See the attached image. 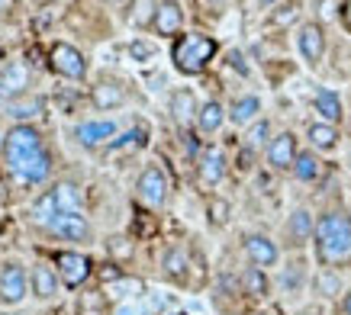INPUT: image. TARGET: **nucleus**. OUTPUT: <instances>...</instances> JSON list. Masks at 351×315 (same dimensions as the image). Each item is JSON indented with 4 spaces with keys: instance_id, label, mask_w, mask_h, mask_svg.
<instances>
[{
    "instance_id": "21",
    "label": "nucleus",
    "mask_w": 351,
    "mask_h": 315,
    "mask_svg": "<svg viewBox=\"0 0 351 315\" xmlns=\"http://www.w3.org/2000/svg\"><path fill=\"white\" fill-rule=\"evenodd\" d=\"M226 119V110L219 100H206V103L200 106V113H197V126H200V132H206V136H213L216 129L223 126Z\"/></svg>"
},
{
    "instance_id": "30",
    "label": "nucleus",
    "mask_w": 351,
    "mask_h": 315,
    "mask_svg": "<svg viewBox=\"0 0 351 315\" xmlns=\"http://www.w3.org/2000/svg\"><path fill=\"white\" fill-rule=\"evenodd\" d=\"M55 193V203H58V212H81V197L71 184H58L52 190Z\"/></svg>"
},
{
    "instance_id": "41",
    "label": "nucleus",
    "mask_w": 351,
    "mask_h": 315,
    "mask_svg": "<svg viewBox=\"0 0 351 315\" xmlns=\"http://www.w3.org/2000/svg\"><path fill=\"white\" fill-rule=\"evenodd\" d=\"M117 315H136V312H132L129 305H119V309H117Z\"/></svg>"
},
{
    "instance_id": "38",
    "label": "nucleus",
    "mask_w": 351,
    "mask_h": 315,
    "mask_svg": "<svg viewBox=\"0 0 351 315\" xmlns=\"http://www.w3.org/2000/svg\"><path fill=\"white\" fill-rule=\"evenodd\" d=\"M184 145H187V151H191V155H197V136H193V132H187V136H184Z\"/></svg>"
},
{
    "instance_id": "17",
    "label": "nucleus",
    "mask_w": 351,
    "mask_h": 315,
    "mask_svg": "<svg viewBox=\"0 0 351 315\" xmlns=\"http://www.w3.org/2000/svg\"><path fill=\"white\" fill-rule=\"evenodd\" d=\"M200 106H197V97H193L191 87H181L171 94V116L181 123V126H191V119H197Z\"/></svg>"
},
{
    "instance_id": "13",
    "label": "nucleus",
    "mask_w": 351,
    "mask_h": 315,
    "mask_svg": "<svg viewBox=\"0 0 351 315\" xmlns=\"http://www.w3.org/2000/svg\"><path fill=\"white\" fill-rule=\"evenodd\" d=\"M29 87V71L23 62L7 64V71L0 74V100H16V97L26 94Z\"/></svg>"
},
{
    "instance_id": "34",
    "label": "nucleus",
    "mask_w": 351,
    "mask_h": 315,
    "mask_svg": "<svg viewBox=\"0 0 351 315\" xmlns=\"http://www.w3.org/2000/svg\"><path fill=\"white\" fill-rule=\"evenodd\" d=\"M297 13H300L297 3H287V7H284V13H277V16H274V23H277V26H284V23L297 20Z\"/></svg>"
},
{
    "instance_id": "8",
    "label": "nucleus",
    "mask_w": 351,
    "mask_h": 315,
    "mask_svg": "<svg viewBox=\"0 0 351 315\" xmlns=\"http://www.w3.org/2000/svg\"><path fill=\"white\" fill-rule=\"evenodd\" d=\"M45 229L55 231V235H62V238H68V242H87V238H90V225H87V219L81 212H58Z\"/></svg>"
},
{
    "instance_id": "36",
    "label": "nucleus",
    "mask_w": 351,
    "mask_h": 315,
    "mask_svg": "<svg viewBox=\"0 0 351 315\" xmlns=\"http://www.w3.org/2000/svg\"><path fill=\"white\" fill-rule=\"evenodd\" d=\"M145 309H149V312H161V309H165V299H161V296H149V305H145Z\"/></svg>"
},
{
    "instance_id": "22",
    "label": "nucleus",
    "mask_w": 351,
    "mask_h": 315,
    "mask_svg": "<svg viewBox=\"0 0 351 315\" xmlns=\"http://www.w3.org/2000/svg\"><path fill=\"white\" fill-rule=\"evenodd\" d=\"M155 16H158V0H132L129 3V23L136 29L155 26Z\"/></svg>"
},
{
    "instance_id": "26",
    "label": "nucleus",
    "mask_w": 351,
    "mask_h": 315,
    "mask_svg": "<svg viewBox=\"0 0 351 315\" xmlns=\"http://www.w3.org/2000/svg\"><path fill=\"white\" fill-rule=\"evenodd\" d=\"M55 273L49 270V267H45V264H36V267H32V290H36V296H39V299H52L55 296Z\"/></svg>"
},
{
    "instance_id": "12",
    "label": "nucleus",
    "mask_w": 351,
    "mask_h": 315,
    "mask_svg": "<svg viewBox=\"0 0 351 315\" xmlns=\"http://www.w3.org/2000/svg\"><path fill=\"white\" fill-rule=\"evenodd\" d=\"M197 174H200V184L206 190H213L223 184L226 177V158L223 151H216V148H206L200 155V164H197Z\"/></svg>"
},
{
    "instance_id": "42",
    "label": "nucleus",
    "mask_w": 351,
    "mask_h": 315,
    "mask_svg": "<svg viewBox=\"0 0 351 315\" xmlns=\"http://www.w3.org/2000/svg\"><path fill=\"white\" fill-rule=\"evenodd\" d=\"M13 0H0V10H7V7H10Z\"/></svg>"
},
{
    "instance_id": "39",
    "label": "nucleus",
    "mask_w": 351,
    "mask_h": 315,
    "mask_svg": "<svg viewBox=\"0 0 351 315\" xmlns=\"http://www.w3.org/2000/svg\"><path fill=\"white\" fill-rule=\"evenodd\" d=\"M341 312L345 315H351V290L345 293V299H341Z\"/></svg>"
},
{
    "instance_id": "3",
    "label": "nucleus",
    "mask_w": 351,
    "mask_h": 315,
    "mask_svg": "<svg viewBox=\"0 0 351 315\" xmlns=\"http://www.w3.org/2000/svg\"><path fill=\"white\" fill-rule=\"evenodd\" d=\"M36 151H43V136L32 126H13L3 138V161H20Z\"/></svg>"
},
{
    "instance_id": "1",
    "label": "nucleus",
    "mask_w": 351,
    "mask_h": 315,
    "mask_svg": "<svg viewBox=\"0 0 351 315\" xmlns=\"http://www.w3.org/2000/svg\"><path fill=\"white\" fill-rule=\"evenodd\" d=\"M316 257L326 267H345L351 264V216L345 212H326L316 222Z\"/></svg>"
},
{
    "instance_id": "33",
    "label": "nucleus",
    "mask_w": 351,
    "mask_h": 315,
    "mask_svg": "<svg viewBox=\"0 0 351 315\" xmlns=\"http://www.w3.org/2000/svg\"><path fill=\"white\" fill-rule=\"evenodd\" d=\"M152 52H155V49H152V45H145V42H132V45H129V55H132L136 62H149Z\"/></svg>"
},
{
    "instance_id": "31",
    "label": "nucleus",
    "mask_w": 351,
    "mask_h": 315,
    "mask_svg": "<svg viewBox=\"0 0 351 315\" xmlns=\"http://www.w3.org/2000/svg\"><path fill=\"white\" fill-rule=\"evenodd\" d=\"M32 216H36L39 222H43V225H49V222H52L55 216H58V203H55V193H52V190H49V193H45L43 200L36 203V206H32Z\"/></svg>"
},
{
    "instance_id": "24",
    "label": "nucleus",
    "mask_w": 351,
    "mask_h": 315,
    "mask_svg": "<svg viewBox=\"0 0 351 315\" xmlns=\"http://www.w3.org/2000/svg\"><path fill=\"white\" fill-rule=\"evenodd\" d=\"M39 110H43V100H39V97H26V94L3 103V113L13 116V119H29V116H39Z\"/></svg>"
},
{
    "instance_id": "7",
    "label": "nucleus",
    "mask_w": 351,
    "mask_h": 315,
    "mask_svg": "<svg viewBox=\"0 0 351 315\" xmlns=\"http://www.w3.org/2000/svg\"><path fill=\"white\" fill-rule=\"evenodd\" d=\"M55 264H58V277H62V284L71 286V290H77V286L90 277V257H84V254L62 251L58 257H55Z\"/></svg>"
},
{
    "instance_id": "29",
    "label": "nucleus",
    "mask_w": 351,
    "mask_h": 315,
    "mask_svg": "<svg viewBox=\"0 0 351 315\" xmlns=\"http://www.w3.org/2000/svg\"><path fill=\"white\" fill-rule=\"evenodd\" d=\"M242 290L248 296H267V290H271L267 273L261 270V267H248V270L242 273Z\"/></svg>"
},
{
    "instance_id": "45",
    "label": "nucleus",
    "mask_w": 351,
    "mask_h": 315,
    "mask_svg": "<svg viewBox=\"0 0 351 315\" xmlns=\"http://www.w3.org/2000/svg\"><path fill=\"white\" fill-rule=\"evenodd\" d=\"M110 3H117V0H110Z\"/></svg>"
},
{
    "instance_id": "35",
    "label": "nucleus",
    "mask_w": 351,
    "mask_h": 315,
    "mask_svg": "<svg viewBox=\"0 0 351 315\" xmlns=\"http://www.w3.org/2000/svg\"><path fill=\"white\" fill-rule=\"evenodd\" d=\"M210 212H213V222H216V225H223V222H226V212H229V206L219 200V203H213V206H210Z\"/></svg>"
},
{
    "instance_id": "37",
    "label": "nucleus",
    "mask_w": 351,
    "mask_h": 315,
    "mask_svg": "<svg viewBox=\"0 0 351 315\" xmlns=\"http://www.w3.org/2000/svg\"><path fill=\"white\" fill-rule=\"evenodd\" d=\"M341 26H345V29L351 32V0L345 3V7H341Z\"/></svg>"
},
{
    "instance_id": "20",
    "label": "nucleus",
    "mask_w": 351,
    "mask_h": 315,
    "mask_svg": "<svg viewBox=\"0 0 351 315\" xmlns=\"http://www.w3.org/2000/svg\"><path fill=\"white\" fill-rule=\"evenodd\" d=\"M287 235L293 238V244H303L306 238H313V235H316V219H313V212L309 210L293 212L287 222Z\"/></svg>"
},
{
    "instance_id": "5",
    "label": "nucleus",
    "mask_w": 351,
    "mask_h": 315,
    "mask_svg": "<svg viewBox=\"0 0 351 315\" xmlns=\"http://www.w3.org/2000/svg\"><path fill=\"white\" fill-rule=\"evenodd\" d=\"M49 64H52L55 74H62V77H71V81H81L87 74V62L84 55L77 52L75 45L68 42H55L52 52H49Z\"/></svg>"
},
{
    "instance_id": "23",
    "label": "nucleus",
    "mask_w": 351,
    "mask_h": 315,
    "mask_svg": "<svg viewBox=\"0 0 351 315\" xmlns=\"http://www.w3.org/2000/svg\"><path fill=\"white\" fill-rule=\"evenodd\" d=\"M258 113H261V100L258 97H239L232 103V110H229V119H232L235 126H248Z\"/></svg>"
},
{
    "instance_id": "10",
    "label": "nucleus",
    "mask_w": 351,
    "mask_h": 315,
    "mask_svg": "<svg viewBox=\"0 0 351 315\" xmlns=\"http://www.w3.org/2000/svg\"><path fill=\"white\" fill-rule=\"evenodd\" d=\"M297 49L303 55V62L316 64L322 62V55H326V32H322L319 23H306L297 36Z\"/></svg>"
},
{
    "instance_id": "32",
    "label": "nucleus",
    "mask_w": 351,
    "mask_h": 315,
    "mask_svg": "<svg viewBox=\"0 0 351 315\" xmlns=\"http://www.w3.org/2000/svg\"><path fill=\"white\" fill-rule=\"evenodd\" d=\"M267 136H271V123H267V119L255 123V126H252V132H248V148H261L267 142Z\"/></svg>"
},
{
    "instance_id": "19",
    "label": "nucleus",
    "mask_w": 351,
    "mask_h": 315,
    "mask_svg": "<svg viewBox=\"0 0 351 315\" xmlns=\"http://www.w3.org/2000/svg\"><path fill=\"white\" fill-rule=\"evenodd\" d=\"M313 106H316V113L322 116V123H329V126H335L341 119V100L335 90H316V97H313Z\"/></svg>"
},
{
    "instance_id": "28",
    "label": "nucleus",
    "mask_w": 351,
    "mask_h": 315,
    "mask_svg": "<svg viewBox=\"0 0 351 315\" xmlns=\"http://www.w3.org/2000/svg\"><path fill=\"white\" fill-rule=\"evenodd\" d=\"M161 267H165V273H168L171 280H184L187 277V251L184 248H168Z\"/></svg>"
},
{
    "instance_id": "6",
    "label": "nucleus",
    "mask_w": 351,
    "mask_h": 315,
    "mask_svg": "<svg viewBox=\"0 0 351 315\" xmlns=\"http://www.w3.org/2000/svg\"><path fill=\"white\" fill-rule=\"evenodd\" d=\"M136 190H138V200L145 203V206H152V210L165 206V200H168V177H165V171L155 168V164L145 168L136 184Z\"/></svg>"
},
{
    "instance_id": "14",
    "label": "nucleus",
    "mask_w": 351,
    "mask_h": 315,
    "mask_svg": "<svg viewBox=\"0 0 351 315\" xmlns=\"http://www.w3.org/2000/svg\"><path fill=\"white\" fill-rule=\"evenodd\" d=\"M23 296H26V273H23L20 264H7L0 270V299L13 305L20 303Z\"/></svg>"
},
{
    "instance_id": "9",
    "label": "nucleus",
    "mask_w": 351,
    "mask_h": 315,
    "mask_svg": "<svg viewBox=\"0 0 351 315\" xmlns=\"http://www.w3.org/2000/svg\"><path fill=\"white\" fill-rule=\"evenodd\" d=\"M297 138H293V132H280L277 138H271L267 142V164L277 171H287L293 168V161H297Z\"/></svg>"
},
{
    "instance_id": "25",
    "label": "nucleus",
    "mask_w": 351,
    "mask_h": 315,
    "mask_svg": "<svg viewBox=\"0 0 351 315\" xmlns=\"http://www.w3.org/2000/svg\"><path fill=\"white\" fill-rule=\"evenodd\" d=\"M306 136L313 142V148H319V151H329V148L339 145V129L329 126V123H313Z\"/></svg>"
},
{
    "instance_id": "11",
    "label": "nucleus",
    "mask_w": 351,
    "mask_h": 315,
    "mask_svg": "<svg viewBox=\"0 0 351 315\" xmlns=\"http://www.w3.org/2000/svg\"><path fill=\"white\" fill-rule=\"evenodd\" d=\"M245 254H248V261L252 267H274L277 264V244L267 238V235H245Z\"/></svg>"
},
{
    "instance_id": "18",
    "label": "nucleus",
    "mask_w": 351,
    "mask_h": 315,
    "mask_svg": "<svg viewBox=\"0 0 351 315\" xmlns=\"http://www.w3.org/2000/svg\"><path fill=\"white\" fill-rule=\"evenodd\" d=\"M90 100H94L97 110H117V106L126 103V90L113 81H104V84H97L90 90Z\"/></svg>"
},
{
    "instance_id": "2",
    "label": "nucleus",
    "mask_w": 351,
    "mask_h": 315,
    "mask_svg": "<svg viewBox=\"0 0 351 315\" xmlns=\"http://www.w3.org/2000/svg\"><path fill=\"white\" fill-rule=\"evenodd\" d=\"M216 52H219L216 39L200 36V32H184L171 45V62L181 74H203Z\"/></svg>"
},
{
    "instance_id": "16",
    "label": "nucleus",
    "mask_w": 351,
    "mask_h": 315,
    "mask_svg": "<svg viewBox=\"0 0 351 315\" xmlns=\"http://www.w3.org/2000/svg\"><path fill=\"white\" fill-rule=\"evenodd\" d=\"M75 136L81 145L97 148V145H104V142H110V138L117 136V123H110V119H104V123H81V126L75 129Z\"/></svg>"
},
{
    "instance_id": "4",
    "label": "nucleus",
    "mask_w": 351,
    "mask_h": 315,
    "mask_svg": "<svg viewBox=\"0 0 351 315\" xmlns=\"http://www.w3.org/2000/svg\"><path fill=\"white\" fill-rule=\"evenodd\" d=\"M7 171H10L20 184H43V180L52 174V158H49V151L43 148V151L26 155V158H20V161H7Z\"/></svg>"
},
{
    "instance_id": "15",
    "label": "nucleus",
    "mask_w": 351,
    "mask_h": 315,
    "mask_svg": "<svg viewBox=\"0 0 351 315\" xmlns=\"http://www.w3.org/2000/svg\"><path fill=\"white\" fill-rule=\"evenodd\" d=\"M184 26V10L178 0H161L158 16H155V32L158 36H178Z\"/></svg>"
},
{
    "instance_id": "27",
    "label": "nucleus",
    "mask_w": 351,
    "mask_h": 315,
    "mask_svg": "<svg viewBox=\"0 0 351 315\" xmlns=\"http://www.w3.org/2000/svg\"><path fill=\"white\" fill-rule=\"evenodd\" d=\"M319 158L313 155V151H300L297 161H293V174H297V180H303V184H309V180H316L319 177Z\"/></svg>"
},
{
    "instance_id": "40",
    "label": "nucleus",
    "mask_w": 351,
    "mask_h": 315,
    "mask_svg": "<svg viewBox=\"0 0 351 315\" xmlns=\"http://www.w3.org/2000/svg\"><path fill=\"white\" fill-rule=\"evenodd\" d=\"M77 315H104V312H100V309H90V305H81V309H77Z\"/></svg>"
},
{
    "instance_id": "44",
    "label": "nucleus",
    "mask_w": 351,
    "mask_h": 315,
    "mask_svg": "<svg viewBox=\"0 0 351 315\" xmlns=\"http://www.w3.org/2000/svg\"><path fill=\"white\" fill-rule=\"evenodd\" d=\"M168 315H187V312H168Z\"/></svg>"
},
{
    "instance_id": "43",
    "label": "nucleus",
    "mask_w": 351,
    "mask_h": 315,
    "mask_svg": "<svg viewBox=\"0 0 351 315\" xmlns=\"http://www.w3.org/2000/svg\"><path fill=\"white\" fill-rule=\"evenodd\" d=\"M258 3H261V7H271V3H277V0H258Z\"/></svg>"
}]
</instances>
